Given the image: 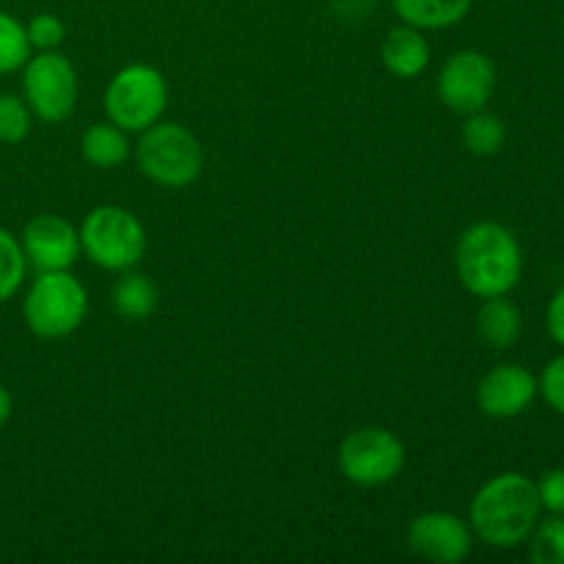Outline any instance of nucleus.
<instances>
[{
	"mask_svg": "<svg viewBox=\"0 0 564 564\" xmlns=\"http://www.w3.org/2000/svg\"><path fill=\"white\" fill-rule=\"evenodd\" d=\"M507 141V127L505 121L496 113L488 110H477V113H468L463 121V143L471 154L477 158H494L496 152H501Z\"/></svg>",
	"mask_w": 564,
	"mask_h": 564,
	"instance_id": "18",
	"label": "nucleus"
},
{
	"mask_svg": "<svg viewBox=\"0 0 564 564\" xmlns=\"http://www.w3.org/2000/svg\"><path fill=\"white\" fill-rule=\"evenodd\" d=\"M529 560L534 564H564V516L538 521L529 534Z\"/></svg>",
	"mask_w": 564,
	"mask_h": 564,
	"instance_id": "21",
	"label": "nucleus"
},
{
	"mask_svg": "<svg viewBox=\"0 0 564 564\" xmlns=\"http://www.w3.org/2000/svg\"><path fill=\"white\" fill-rule=\"evenodd\" d=\"M540 507L551 516H564V468H551L538 479Z\"/></svg>",
	"mask_w": 564,
	"mask_h": 564,
	"instance_id": "24",
	"label": "nucleus"
},
{
	"mask_svg": "<svg viewBox=\"0 0 564 564\" xmlns=\"http://www.w3.org/2000/svg\"><path fill=\"white\" fill-rule=\"evenodd\" d=\"M538 485L518 471H507L485 482L468 507V527L494 549H516L527 543L540 521Z\"/></svg>",
	"mask_w": 564,
	"mask_h": 564,
	"instance_id": "1",
	"label": "nucleus"
},
{
	"mask_svg": "<svg viewBox=\"0 0 564 564\" xmlns=\"http://www.w3.org/2000/svg\"><path fill=\"white\" fill-rule=\"evenodd\" d=\"M540 394L545 397L551 408L564 416V356H556L549 367L543 369V378L538 380Z\"/></svg>",
	"mask_w": 564,
	"mask_h": 564,
	"instance_id": "25",
	"label": "nucleus"
},
{
	"mask_svg": "<svg viewBox=\"0 0 564 564\" xmlns=\"http://www.w3.org/2000/svg\"><path fill=\"white\" fill-rule=\"evenodd\" d=\"M405 468V446L383 427L352 430L339 444V471L358 488H380Z\"/></svg>",
	"mask_w": 564,
	"mask_h": 564,
	"instance_id": "7",
	"label": "nucleus"
},
{
	"mask_svg": "<svg viewBox=\"0 0 564 564\" xmlns=\"http://www.w3.org/2000/svg\"><path fill=\"white\" fill-rule=\"evenodd\" d=\"M477 334L494 350H510L523 334L521 308L507 301V295L485 297L477 314Z\"/></svg>",
	"mask_w": 564,
	"mask_h": 564,
	"instance_id": "14",
	"label": "nucleus"
},
{
	"mask_svg": "<svg viewBox=\"0 0 564 564\" xmlns=\"http://www.w3.org/2000/svg\"><path fill=\"white\" fill-rule=\"evenodd\" d=\"M394 11L405 25L419 31H438L452 28L468 14L474 0H391Z\"/></svg>",
	"mask_w": 564,
	"mask_h": 564,
	"instance_id": "15",
	"label": "nucleus"
},
{
	"mask_svg": "<svg viewBox=\"0 0 564 564\" xmlns=\"http://www.w3.org/2000/svg\"><path fill=\"white\" fill-rule=\"evenodd\" d=\"M138 169L147 180L163 187H185L198 180L204 165L202 143L176 121H158L141 132L135 147Z\"/></svg>",
	"mask_w": 564,
	"mask_h": 564,
	"instance_id": "4",
	"label": "nucleus"
},
{
	"mask_svg": "<svg viewBox=\"0 0 564 564\" xmlns=\"http://www.w3.org/2000/svg\"><path fill=\"white\" fill-rule=\"evenodd\" d=\"M80 152L97 169H116L130 158V141L121 127L113 121L108 124H91L80 138Z\"/></svg>",
	"mask_w": 564,
	"mask_h": 564,
	"instance_id": "16",
	"label": "nucleus"
},
{
	"mask_svg": "<svg viewBox=\"0 0 564 564\" xmlns=\"http://www.w3.org/2000/svg\"><path fill=\"white\" fill-rule=\"evenodd\" d=\"M496 91V64L479 50H460L441 66L438 97L455 113L482 110Z\"/></svg>",
	"mask_w": 564,
	"mask_h": 564,
	"instance_id": "9",
	"label": "nucleus"
},
{
	"mask_svg": "<svg viewBox=\"0 0 564 564\" xmlns=\"http://www.w3.org/2000/svg\"><path fill=\"white\" fill-rule=\"evenodd\" d=\"M31 42H28V31L20 20L0 11V75L22 69L31 58Z\"/></svg>",
	"mask_w": 564,
	"mask_h": 564,
	"instance_id": "20",
	"label": "nucleus"
},
{
	"mask_svg": "<svg viewBox=\"0 0 564 564\" xmlns=\"http://www.w3.org/2000/svg\"><path fill=\"white\" fill-rule=\"evenodd\" d=\"M25 270L28 262L20 240L0 226V306L17 295V290L25 281Z\"/></svg>",
	"mask_w": 564,
	"mask_h": 564,
	"instance_id": "19",
	"label": "nucleus"
},
{
	"mask_svg": "<svg viewBox=\"0 0 564 564\" xmlns=\"http://www.w3.org/2000/svg\"><path fill=\"white\" fill-rule=\"evenodd\" d=\"M457 279L471 295L496 297L518 286L523 273V251L518 237L496 220L468 226L457 240Z\"/></svg>",
	"mask_w": 564,
	"mask_h": 564,
	"instance_id": "2",
	"label": "nucleus"
},
{
	"mask_svg": "<svg viewBox=\"0 0 564 564\" xmlns=\"http://www.w3.org/2000/svg\"><path fill=\"white\" fill-rule=\"evenodd\" d=\"M408 545L427 562L457 564L471 554L474 534L463 518L433 510L413 518L408 527Z\"/></svg>",
	"mask_w": 564,
	"mask_h": 564,
	"instance_id": "11",
	"label": "nucleus"
},
{
	"mask_svg": "<svg viewBox=\"0 0 564 564\" xmlns=\"http://www.w3.org/2000/svg\"><path fill=\"white\" fill-rule=\"evenodd\" d=\"M169 86L154 66L130 64L105 88V113L124 132H143L163 119Z\"/></svg>",
	"mask_w": 564,
	"mask_h": 564,
	"instance_id": "6",
	"label": "nucleus"
},
{
	"mask_svg": "<svg viewBox=\"0 0 564 564\" xmlns=\"http://www.w3.org/2000/svg\"><path fill=\"white\" fill-rule=\"evenodd\" d=\"M77 231H80L83 253L102 270L124 273L135 268L147 253L143 224L130 209L116 204L91 209Z\"/></svg>",
	"mask_w": 564,
	"mask_h": 564,
	"instance_id": "5",
	"label": "nucleus"
},
{
	"mask_svg": "<svg viewBox=\"0 0 564 564\" xmlns=\"http://www.w3.org/2000/svg\"><path fill=\"white\" fill-rule=\"evenodd\" d=\"M25 31H28V42H31V47H36L39 53L58 50L66 36L64 22H61L55 14H36L31 22H28Z\"/></svg>",
	"mask_w": 564,
	"mask_h": 564,
	"instance_id": "23",
	"label": "nucleus"
},
{
	"mask_svg": "<svg viewBox=\"0 0 564 564\" xmlns=\"http://www.w3.org/2000/svg\"><path fill=\"white\" fill-rule=\"evenodd\" d=\"M22 99L47 124L69 119L77 102V72L72 61L55 50L28 58L22 66Z\"/></svg>",
	"mask_w": 564,
	"mask_h": 564,
	"instance_id": "8",
	"label": "nucleus"
},
{
	"mask_svg": "<svg viewBox=\"0 0 564 564\" xmlns=\"http://www.w3.org/2000/svg\"><path fill=\"white\" fill-rule=\"evenodd\" d=\"M383 66L397 77H419L430 64V44L419 28L400 25L386 33L380 47Z\"/></svg>",
	"mask_w": 564,
	"mask_h": 564,
	"instance_id": "13",
	"label": "nucleus"
},
{
	"mask_svg": "<svg viewBox=\"0 0 564 564\" xmlns=\"http://www.w3.org/2000/svg\"><path fill=\"white\" fill-rule=\"evenodd\" d=\"M113 308L124 319H147L158 308V286L149 275L124 270L113 286Z\"/></svg>",
	"mask_w": 564,
	"mask_h": 564,
	"instance_id": "17",
	"label": "nucleus"
},
{
	"mask_svg": "<svg viewBox=\"0 0 564 564\" xmlns=\"http://www.w3.org/2000/svg\"><path fill=\"white\" fill-rule=\"evenodd\" d=\"M31 108L14 94H0V143H20L31 132Z\"/></svg>",
	"mask_w": 564,
	"mask_h": 564,
	"instance_id": "22",
	"label": "nucleus"
},
{
	"mask_svg": "<svg viewBox=\"0 0 564 564\" xmlns=\"http://www.w3.org/2000/svg\"><path fill=\"white\" fill-rule=\"evenodd\" d=\"M88 312V295L69 270H47L33 279L22 317L28 330L39 339H64L75 334Z\"/></svg>",
	"mask_w": 564,
	"mask_h": 564,
	"instance_id": "3",
	"label": "nucleus"
},
{
	"mask_svg": "<svg viewBox=\"0 0 564 564\" xmlns=\"http://www.w3.org/2000/svg\"><path fill=\"white\" fill-rule=\"evenodd\" d=\"M25 262L36 273L47 270H69L80 257V231L58 215H36L25 224L20 237Z\"/></svg>",
	"mask_w": 564,
	"mask_h": 564,
	"instance_id": "10",
	"label": "nucleus"
},
{
	"mask_svg": "<svg viewBox=\"0 0 564 564\" xmlns=\"http://www.w3.org/2000/svg\"><path fill=\"white\" fill-rule=\"evenodd\" d=\"M538 391V378L529 369L518 364H499L479 380V411L490 419H516L529 411Z\"/></svg>",
	"mask_w": 564,
	"mask_h": 564,
	"instance_id": "12",
	"label": "nucleus"
},
{
	"mask_svg": "<svg viewBox=\"0 0 564 564\" xmlns=\"http://www.w3.org/2000/svg\"><path fill=\"white\" fill-rule=\"evenodd\" d=\"M11 408H14V400H11L9 389L0 383V427H6V422L11 419Z\"/></svg>",
	"mask_w": 564,
	"mask_h": 564,
	"instance_id": "27",
	"label": "nucleus"
},
{
	"mask_svg": "<svg viewBox=\"0 0 564 564\" xmlns=\"http://www.w3.org/2000/svg\"><path fill=\"white\" fill-rule=\"evenodd\" d=\"M545 323H549V334L556 345L564 347V286L551 297L549 314H545Z\"/></svg>",
	"mask_w": 564,
	"mask_h": 564,
	"instance_id": "26",
	"label": "nucleus"
}]
</instances>
